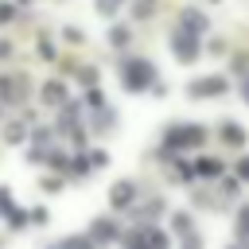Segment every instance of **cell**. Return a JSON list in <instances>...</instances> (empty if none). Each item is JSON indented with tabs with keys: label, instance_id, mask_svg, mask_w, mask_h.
<instances>
[{
	"label": "cell",
	"instance_id": "obj_1",
	"mask_svg": "<svg viewBox=\"0 0 249 249\" xmlns=\"http://www.w3.org/2000/svg\"><path fill=\"white\" fill-rule=\"evenodd\" d=\"M152 78H156L152 62H144V58L124 62V86H128V89H144V86H152Z\"/></svg>",
	"mask_w": 249,
	"mask_h": 249
},
{
	"label": "cell",
	"instance_id": "obj_2",
	"mask_svg": "<svg viewBox=\"0 0 249 249\" xmlns=\"http://www.w3.org/2000/svg\"><path fill=\"white\" fill-rule=\"evenodd\" d=\"M202 140H206V128H198V124H175V128H167V144L171 148H195Z\"/></svg>",
	"mask_w": 249,
	"mask_h": 249
},
{
	"label": "cell",
	"instance_id": "obj_3",
	"mask_svg": "<svg viewBox=\"0 0 249 249\" xmlns=\"http://www.w3.org/2000/svg\"><path fill=\"white\" fill-rule=\"evenodd\" d=\"M175 54H179L183 62H195V58H198V31L179 27V31H175Z\"/></svg>",
	"mask_w": 249,
	"mask_h": 249
},
{
	"label": "cell",
	"instance_id": "obj_4",
	"mask_svg": "<svg viewBox=\"0 0 249 249\" xmlns=\"http://www.w3.org/2000/svg\"><path fill=\"white\" fill-rule=\"evenodd\" d=\"M132 198H136V183H117V187H113V195H109V202H113V206H128Z\"/></svg>",
	"mask_w": 249,
	"mask_h": 249
},
{
	"label": "cell",
	"instance_id": "obj_5",
	"mask_svg": "<svg viewBox=\"0 0 249 249\" xmlns=\"http://www.w3.org/2000/svg\"><path fill=\"white\" fill-rule=\"evenodd\" d=\"M222 89H226V78H206V82H195V86H191L195 97H202V93L210 97V93H222Z\"/></svg>",
	"mask_w": 249,
	"mask_h": 249
},
{
	"label": "cell",
	"instance_id": "obj_6",
	"mask_svg": "<svg viewBox=\"0 0 249 249\" xmlns=\"http://www.w3.org/2000/svg\"><path fill=\"white\" fill-rule=\"evenodd\" d=\"M113 237H117V226H113V222H105V218L93 222V230H89V241H93V245H97V241H113Z\"/></svg>",
	"mask_w": 249,
	"mask_h": 249
},
{
	"label": "cell",
	"instance_id": "obj_7",
	"mask_svg": "<svg viewBox=\"0 0 249 249\" xmlns=\"http://www.w3.org/2000/svg\"><path fill=\"white\" fill-rule=\"evenodd\" d=\"M51 249H93V241H89V233H86V237H62V241L51 245Z\"/></svg>",
	"mask_w": 249,
	"mask_h": 249
},
{
	"label": "cell",
	"instance_id": "obj_8",
	"mask_svg": "<svg viewBox=\"0 0 249 249\" xmlns=\"http://www.w3.org/2000/svg\"><path fill=\"white\" fill-rule=\"evenodd\" d=\"M222 136H226V144H245V128H237V124H226Z\"/></svg>",
	"mask_w": 249,
	"mask_h": 249
},
{
	"label": "cell",
	"instance_id": "obj_9",
	"mask_svg": "<svg viewBox=\"0 0 249 249\" xmlns=\"http://www.w3.org/2000/svg\"><path fill=\"white\" fill-rule=\"evenodd\" d=\"M218 171H222L218 160H198V175H218Z\"/></svg>",
	"mask_w": 249,
	"mask_h": 249
},
{
	"label": "cell",
	"instance_id": "obj_10",
	"mask_svg": "<svg viewBox=\"0 0 249 249\" xmlns=\"http://www.w3.org/2000/svg\"><path fill=\"white\" fill-rule=\"evenodd\" d=\"M43 97H47V101H54V105H58V101H62V86H58V82H51V86H47V89H43Z\"/></svg>",
	"mask_w": 249,
	"mask_h": 249
},
{
	"label": "cell",
	"instance_id": "obj_11",
	"mask_svg": "<svg viewBox=\"0 0 249 249\" xmlns=\"http://www.w3.org/2000/svg\"><path fill=\"white\" fill-rule=\"evenodd\" d=\"M23 222H27V214H23V210H8V226H16V230H19Z\"/></svg>",
	"mask_w": 249,
	"mask_h": 249
},
{
	"label": "cell",
	"instance_id": "obj_12",
	"mask_svg": "<svg viewBox=\"0 0 249 249\" xmlns=\"http://www.w3.org/2000/svg\"><path fill=\"white\" fill-rule=\"evenodd\" d=\"M175 230L179 233H191V214H175Z\"/></svg>",
	"mask_w": 249,
	"mask_h": 249
},
{
	"label": "cell",
	"instance_id": "obj_13",
	"mask_svg": "<svg viewBox=\"0 0 249 249\" xmlns=\"http://www.w3.org/2000/svg\"><path fill=\"white\" fill-rule=\"evenodd\" d=\"M12 12H16L12 4H0V23H8V19H12Z\"/></svg>",
	"mask_w": 249,
	"mask_h": 249
},
{
	"label": "cell",
	"instance_id": "obj_14",
	"mask_svg": "<svg viewBox=\"0 0 249 249\" xmlns=\"http://www.w3.org/2000/svg\"><path fill=\"white\" fill-rule=\"evenodd\" d=\"M198 245H202V241H198L195 233H187V237H183V249H198Z\"/></svg>",
	"mask_w": 249,
	"mask_h": 249
},
{
	"label": "cell",
	"instance_id": "obj_15",
	"mask_svg": "<svg viewBox=\"0 0 249 249\" xmlns=\"http://www.w3.org/2000/svg\"><path fill=\"white\" fill-rule=\"evenodd\" d=\"M237 226H241V233H245V237H249V206H245V210H241V222H237Z\"/></svg>",
	"mask_w": 249,
	"mask_h": 249
},
{
	"label": "cell",
	"instance_id": "obj_16",
	"mask_svg": "<svg viewBox=\"0 0 249 249\" xmlns=\"http://www.w3.org/2000/svg\"><path fill=\"white\" fill-rule=\"evenodd\" d=\"M237 175H241V179H249V156H245V160L237 163Z\"/></svg>",
	"mask_w": 249,
	"mask_h": 249
},
{
	"label": "cell",
	"instance_id": "obj_17",
	"mask_svg": "<svg viewBox=\"0 0 249 249\" xmlns=\"http://www.w3.org/2000/svg\"><path fill=\"white\" fill-rule=\"evenodd\" d=\"M0 206H8V191H0Z\"/></svg>",
	"mask_w": 249,
	"mask_h": 249
}]
</instances>
